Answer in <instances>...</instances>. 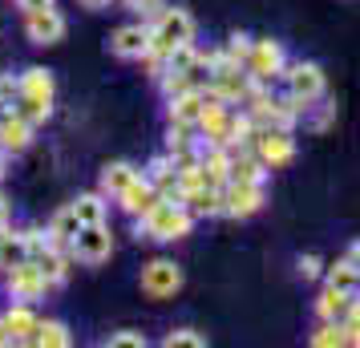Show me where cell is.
Here are the masks:
<instances>
[{"mask_svg": "<svg viewBox=\"0 0 360 348\" xmlns=\"http://www.w3.org/2000/svg\"><path fill=\"white\" fill-rule=\"evenodd\" d=\"M191 33H195V20L186 17L182 8H162V13H158V25L150 29V53L146 57L150 61H166L179 45L191 41Z\"/></svg>", "mask_w": 360, "mask_h": 348, "instance_id": "cell-1", "label": "cell"}, {"mask_svg": "<svg viewBox=\"0 0 360 348\" xmlns=\"http://www.w3.org/2000/svg\"><path fill=\"white\" fill-rule=\"evenodd\" d=\"M142 227H146V235H154V239H182V235L191 231V215L182 211V202L158 199L146 215H142Z\"/></svg>", "mask_w": 360, "mask_h": 348, "instance_id": "cell-2", "label": "cell"}, {"mask_svg": "<svg viewBox=\"0 0 360 348\" xmlns=\"http://www.w3.org/2000/svg\"><path fill=\"white\" fill-rule=\"evenodd\" d=\"M110 251H114V235L105 231V223H82V231L73 239V255L85 264H101L110 259Z\"/></svg>", "mask_w": 360, "mask_h": 348, "instance_id": "cell-3", "label": "cell"}, {"mask_svg": "<svg viewBox=\"0 0 360 348\" xmlns=\"http://www.w3.org/2000/svg\"><path fill=\"white\" fill-rule=\"evenodd\" d=\"M251 146H255V158L263 166H283V162H292V154H295L288 130H255Z\"/></svg>", "mask_w": 360, "mask_h": 348, "instance_id": "cell-4", "label": "cell"}, {"mask_svg": "<svg viewBox=\"0 0 360 348\" xmlns=\"http://www.w3.org/2000/svg\"><path fill=\"white\" fill-rule=\"evenodd\" d=\"M45 288H49V280L41 276V267H37L33 259L8 267V292H13V299H25V304H29V299H41Z\"/></svg>", "mask_w": 360, "mask_h": 348, "instance_id": "cell-5", "label": "cell"}, {"mask_svg": "<svg viewBox=\"0 0 360 348\" xmlns=\"http://www.w3.org/2000/svg\"><path fill=\"white\" fill-rule=\"evenodd\" d=\"M182 288V271L170 259H154V264L142 271V292L154 299H166V296H174Z\"/></svg>", "mask_w": 360, "mask_h": 348, "instance_id": "cell-6", "label": "cell"}, {"mask_svg": "<svg viewBox=\"0 0 360 348\" xmlns=\"http://www.w3.org/2000/svg\"><path fill=\"white\" fill-rule=\"evenodd\" d=\"M25 33H29V41H37V45H57L61 37H65V17L57 13V8H33L29 13V20H25Z\"/></svg>", "mask_w": 360, "mask_h": 348, "instance_id": "cell-7", "label": "cell"}, {"mask_svg": "<svg viewBox=\"0 0 360 348\" xmlns=\"http://www.w3.org/2000/svg\"><path fill=\"white\" fill-rule=\"evenodd\" d=\"M263 202V183H239V179H231L223 186V211L227 215H251V211H259Z\"/></svg>", "mask_w": 360, "mask_h": 348, "instance_id": "cell-8", "label": "cell"}, {"mask_svg": "<svg viewBox=\"0 0 360 348\" xmlns=\"http://www.w3.org/2000/svg\"><path fill=\"white\" fill-rule=\"evenodd\" d=\"M279 65H283V49H279L276 41H255V45H251V53H247V73H251L255 82L276 77Z\"/></svg>", "mask_w": 360, "mask_h": 348, "instance_id": "cell-9", "label": "cell"}, {"mask_svg": "<svg viewBox=\"0 0 360 348\" xmlns=\"http://www.w3.org/2000/svg\"><path fill=\"white\" fill-rule=\"evenodd\" d=\"M288 89H292V98L300 101V105L311 101V98H320V94H324V73H320V65H311V61L304 65V61H300V65L288 73Z\"/></svg>", "mask_w": 360, "mask_h": 348, "instance_id": "cell-10", "label": "cell"}, {"mask_svg": "<svg viewBox=\"0 0 360 348\" xmlns=\"http://www.w3.org/2000/svg\"><path fill=\"white\" fill-rule=\"evenodd\" d=\"M207 110V94L202 89H186L179 98H170V122L174 126H195L198 117Z\"/></svg>", "mask_w": 360, "mask_h": 348, "instance_id": "cell-11", "label": "cell"}, {"mask_svg": "<svg viewBox=\"0 0 360 348\" xmlns=\"http://www.w3.org/2000/svg\"><path fill=\"white\" fill-rule=\"evenodd\" d=\"M110 49H114L117 57H146L150 53V29H142V25L117 29L114 41H110Z\"/></svg>", "mask_w": 360, "mask_h": 348, "instance_id": "cell-12", "label": "cell"}, {"mask_svg": "<svg viewBox=\"0 0 360 348\" xmlns=\"http://www.w3.org/2000/svg\"><path fill=\"white\" fill-rule=\"evenodd\" d=\"M117 199H122V207H126L130 215H146L150 207L158 202V191H154V183H150V179H134V183L117 195Z\"/></svg>", "mask_w": 360, "mask_h": 348, "instance_id": "cell-13", "label": "cell"}, {"mask_svg": "<svg viewBox=\"0 0 360 348\" xmlns=\"http://www.w3.org/2000/svg\"><path fill=\"white\" fill-rule=\"evenodd\" d=\"M29 138H33V126L20 114L0 117V150H13V154H17V150L29 146Z\"/></svg>", "mask_w": 360, "mask_h": 348, "instance_id": "cell-14", "label": "cell"}, {"mask_svg": "<svg viewBox=\"0 0 360 348\" xmlns=\"http://www.w3.org/2000/svg\"><path fill=\"white\" fill-rule=\"evenodd\" d=\"M77 231H82V219H77L73 207H65V211H57L53 223H49V243H53V247H73Z\"/></svg>", "mask_w": 360, "mask_h": 348, "instance_id": "cell-15", "label": "cell"}, {"mask_svg": "<svg viewBox=\"0 0 360 348\" xmlns=\"http://www.w3.org/2000/svg\"><path fill=\"white\" fill-rule=\"evenodd\" d=\"M134 179H138V170H134L130 162H110L101 170V191H105V195H122Z\"/></svg>", "mask_w": 360, "mask_h": 348, "instance_id": "cell-16", "label": "cell"}, {"mask_svg": "<svg viewBox=\"0 0 360 348\" xmlns=\"http://www.w3.org/2000/svg\"><path fill=\"white\" fill-rule=\"evenodd\" d=\"M20 98H33V101H53V77L45 69H29L20 77Z\"/></svg>", "mask_w": 360, "mask_h": 348, "instance_id": "cell-17", "label": "cell"}, {"mask_svg": "<svg viewBox=\"0 0 360 348\" xmlns=\"http://www.w3.org/2000/svg\"><path fill=\"white\" fill-rule=\"evenodd\" d=\"M320 316H324L328 324H344V316H348V308H352V299H348V292H336V288H328L324 296H320Z\"/></svg>", "mask_w": 360, "mask_h": 348, "instance_id": "cell-18", "label": "cell"}, {"mask_svg": "<svg viewBox=\"0 0 360 348\" xmlns=\"http://www.w3.org/2000/svg\"><path fill=\"white\" fill-rule=\"evenodd\" d=\"M4 320V328H8V336H13V344L17 340H29L33 336V328H37V316L20 304V308H8V316H0Z\"/></svg>", "mask_w": 360, "mask_h": 348, "instance_id": "cell-19", "label": "cell"}, {"mask_svg": "<svg viewBox=\"0 0 360 348\" xmlns=\"http://www.w3.org/2000/svg\"><path fill=\"white\" fill-rule=\"evenodd\" d=\"M33 264L41 267V276H45L49 283H61V280H65V271H69L65 255H61V251L53 247V243H49L45 251H41V255H33Z\"/></svg>", "mask_w": 360, "mask_h": 348, "instance_id": "cell-20", "label": "cell"}, {"mask_svg": "<svg viewBox=\"0 0 360 348\" xmlns=\"http://www.w3.org/2000/svg\"><path fill=\"white\" fill-rule=\"evenodd\" d=\"M328 288H336V292H356L360 288V267L352 264V259H344V264H336L332 271H328Z\"/></svg>", "mask_w": 360, "mask_h": 348, "instance_id": "cell-21", "label": "cell"}, {"mask_svg": "<svg viewBox=\"0 0 360 348\" xmlns=\"http://www.w3.org/2000/svg\"><path fill=\"white\" fill-rule=\"evenodd\" d=\"M29 344H49V348H65L69 344V332H65V324H57V320H45V324H37L33 328V336H29Z\"/></svg>", "mask_w": 360, "mask_h": 348, "instance_id": "cell-22", "label": "cell"}, {"mask_svg": "<svg viewBox=\"0 0 360 348\" xmlns=\"http://www.w3.org/2000/svg\"><path fill=\"white\" fill-rule=\"evenodd\" d=\"M29 259V247H25V235H4L0 239V271H8V267H17Z\"/></svg>", "mask_w": 360, "mask_h": 348, "instance_id": "cell-23", "label": "cell"}, {"mask_svg": "<svg viewBox=\"0 0 360 348\" xmlns=\"http://www.w3.org/2000/svg\"><path fill=\"white\" fill-rule=\"evenodd\" d=\"M73 211H77L82 223H105V202H101V195H82V199L73 202Z\"/></svg>", "mask_w": 360, "mask_h": 348, "instance_id": "cell-24", "label": "cell"}, {"mask_svg": "<svg viewBox=\"0 0 360 348\" xmlns=\"http://www.w3.org/2000/svg\"><path fill=\"white\" fill-rule=\"evenodd\" d=\"M311 344L316 348H332V344H348V336H344V324H324V328L311 336Z\"/></svg>", "mask_w": 360, "mask_h": 348, "instance_id": "cell-25", "label": "cell"}, {"mask_svg": "<svg viewBox=\"0 0 360 348\" xmlns=\"http://www.w3.org/2000/svg\"><path fill=\"white\" fill-rule=\"evenodd\" d=\"M174 344H182V348H202V344H207V336H198L195 328H179V332H170V336H166V348H174Z\"/></svg>", "mask_w": 360, "mask_h": 348, "instance_id": "cell-26", "label": "cell"}, {"mask_svg": "<svg viewBox=\"0 0 360 348\" xmlns=\"http://www.w3.org/2000/svg\"><path fill=\"white\" fill-rule=\"evenodd\" d=\"M105 344L110 348H146V336L142 332H114Z\"/></svg>", "mask_w": 360, "mask_h": 348, "instance_id": "cell-27", "label": "cell"}, {"mask_svg": "<svg viewBox=\"0 0 360 348\" xmlns=\"http://www.w3.org/2000/svg\"><path fill=\"white\" fill-rule=\"evenodd\" d=\"M17 98H20V77L0 73V101H4V105H17Z\"/></svg>", "mask_w": 360, "mask_h": 348, "instance_id": "cell-28", "label": "cell"}, {"mask_svg": "<svg viewBox=\"0 0 360 348\" xmlns=\"http://www.w3.org/2000/svg\"><path fill=\"white\" fill-rule=\"evenodd\" d=\"M247 53H251L247 37H231V45H227V61L231 65H247Z\"/></svg>", "mask_w": 360, "mask_h": 348, "instance_id": "cell-29", "label": "cell"}, {"mask_svg": "<svg viewBox=\"0 0 360 348\" xmlns=\"http://www.w3.org/2000/svg\"><path fill=\"white\" fill-rule=\"evenodd\" d=\"M130 8L142 17H154V13H162V0H130Z\"/></svg>", "mask_w": 360, "mask_h": 348, "instance_id": "cell-30", "label": "cell"}, {"mask_svg": "<svg viewBox=\"0 0 360 348\" xmlns=\"http://www.w3.org/2000/svg\"><path fill=\"white\" fill-rule=\"evenodd\" d=\"M300 276H304V280L320 276V259H316V255H304V259H300Z\"/></svg>", "mask_w": 360, "mask_h": 348, "instance_id": "cell-31", "label": "cell"}, {"mask_svg": "<svg viewBox=\"0 0 360 348\" xmlns=\"http://www.w3.org/2000/svg\"><path fill=\"white\" fill-rule=\"evenodd\" d=\"M53 0H20V8H25V13H33V8H49Z\"/></svg>", "mask_w": 360, "mask_h": 348, "instance_id": "cell-32", "label": "cell"}, {"mask_svg": "<svg viewBox=\"0 0 360 348\" xmlns=\"http://www.w3.org/2000/svg\"><path fill=\"white\" fill-rule=\"evenodd\" d=\"M4 344H13V336H8V328H4V320H0V348Z\"/></svg>", "mask_w": 360, "mask_h": 348, "instance_id": "cell-33", "label": "cell"}, {"mask_svg": "<svg viewBox=\"0 0 360 348\" xmlns=\"http://www.w3.org/2000/svg\"><path fill=\"white\" fill-rule=\"evenodd\" d=\"M85 8H105V4H110V0H82Z\"/></svg>", "mask_w": 360, "mask_h": 348, "instance_id": "cell-34", "label": "cell"}, {"mask_svg": "<svg viewBox=\"0 0 360 348\" xmlns=\"http://www.w3.org/2000/svg\"><path fill=\"white\" fill-rule=\"evenodd\" d=\"M348 259H352V264L360 267V243H356V247H352V255H348Z\"/></svg>", "mask_w": 360, "mask_h": 348, "instance_id": "cell-35", "label": "cell"}, {"mask_svg": "<svg viewBox=\"0 0 360 348\" xmlns=\"http://www.w3.org/2000/svg\"><path fill=\"white\" fill-rule=\"evenodd\" d=\"M4 219H8V207H4V195H0V223H4Z\"/></svg>", "mask_w": 360, "mask_h": 348, "instance_id": "cell-36", "label": "cell"}, {"mask_svg": "<svg viewBox=\"0 0 360 348\" xmlns=\"http://www.w3.org/2000/svg\"><path fill=\"white\" fill-rule=\"evenodd\" d=\"M13 114V105H4V101H0V117H8Z\"/></svg>", "mask_w": 360, "mask_h": 348, "instance_id": "cell-37", "label": "cell"}]
</instances>
